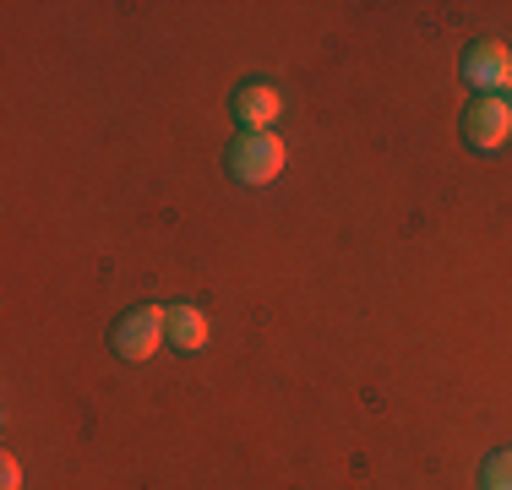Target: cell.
Instances as JSON below:
<instances>
[{"mask_svg":"<svg viewBox=\"0 0 512 490\" xmlns=\"http://www.w3.org/2000/svg\"><path fill=\"white\" fill-rule=\"evenodd\" d=\"M507 93H512V88H507Z\"/></svg>","mask_w":512,"mask_h":490,"instance_id":"9c48e42d","label":"cell"},{"mask_svg":"<svg viewBox=\"0 0 512 490\" xmlns=\"http://www.w3.org/2000/svg\"><path fill=\"white\" fill-rule=\"evenodd\" d=\"M115 354L120 360H153V349L164 343V305H137L115 322Z\"/></svg>","mask_w":512,"mask_h":490,"instance_id":"3957f363","label":"cell"},{"mask_svg":"<svg viewBox=\"0 0 512 490\" xmlns=\"http://www.w3.org/2000/svg\"><path fill=\"white\" fill-rule=\"evenodd\" d=\"M480 490H512V447H507V452H496V458H485Z\"/></svg>","mask_w":512,"mask_h":490,"instance_id":"52a82bcc","label":"cell"},{"mask_svg":"<svg viewBox=\"0 0 512 490\" xmlns=\"http://www.w3.org/2000/svg\"><path fill=\"white\" fill-rule=\"evenodd\" d=\"M284 158H289V147L273 131H246V137L229 147V175L240 186H267V180L284 175Z\"/></svg>","mask_w":512,"mask_h":490,"instance_id":"6da1fadb","label":"cell"},{"mask_svg":"<svg viewBox=\"0 0 512 490\" xmlns=\"http://www.w3.org/2000/svg\"><path fill=\"white\" fill-rule=\"evenodd\" d=\"M0 485H6V490H22V469H17V458L0 463Z\"/></svg>","mask_w":512,"mask_h":490,"instance_id":"ba28073f","label":"cell"},{"mask_svg":"<svg viewBox=\"0 0 512 490\" xmlns=\"http://www.w3.org/2000/svg\"><path fill=\"white\" fill-rule=\"evenodd\" d=\"M164 338L180 354H197L207 343V311H197V305H164Z\"/></svg>","mask_w":512,"mask_h":490,"instance_id":"8992f818","label":"cell"},{"mask_svg":"<svg viewBox=\"0 0 512 490\" xmlns=\"http://www.w3.org/2000/svg\"><path fill=\"white\" fill-rule=\"evenodd\" d=\"M463 77H469L480 93H507L512 88V49L496 44V39L469 44V55H463Z\"/></svg>","mask_w":512,"mask_h":490,"instance_id":"277c9868","label":"cell"},{"mask_svg":"<svg viewBox=\"0 0 512 490\" xmlns=\"http://www.w3.org/2000/svg\"><path fill=\"white\" fill-rule=\"evenodd\" d=\"M512 137V104L496 93H480L469 98V109H463V142L480 147V153H496Z\"/></svg>","mask_w":512,"mask_h":490,"instance_id":"7a4b0ae2","label":"cell"},{"mask_svg":"<svg viewBox=\"0 0 512 490\" xmlns=\"http://www.w3.org/2000/svg\"><path fill=\"white\" fill-rule=\"evenodd\" d=\"M278 115H284V93H278L273 82H246V88L235 93V120H240V131H267Z\"/></svg>","mask_w":512,"mask_h":490,"instance_id":"5b68a950","label":"cell"}]
</instances>
